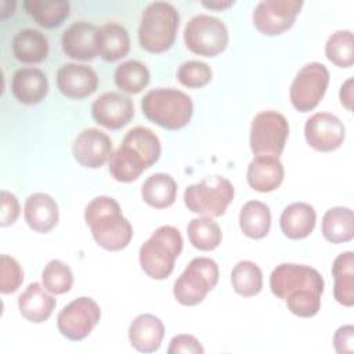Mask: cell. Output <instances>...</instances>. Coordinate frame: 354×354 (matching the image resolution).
Returning <instances> with one entry per match:
<instances>
[{"label":"cell","mask_w":354,"mask_h":354,"mask_svg":"<svg viewBox=\"0 0 354 354\" xmlns=\"http://www.w3.org/2000/svg\"><path fill=\"white\" fill-rule=\"evenodd\" d=\"M160 156V141L148 127L130 129L120 147L109 158V173L120 183H131L140 174L158 162Z\"/></svg>","instance_id":"cell-1"},{"label":"cell","mask_w":354,"mask_h":354,"mask_svg":"<svg viewBox=\"0 0 354 354\" xmlns=\"http://www.w3.org/2000/svg\"><path fill=\"white\" fill-rule=\"evenodd\" d=\"M84 220L95 242L106 250L126 248L133 236L130 221L122 214L120 205L111 196H95L84 209Z\"/></svg>","instance_id":"cell-2"},{"label":"cell","mask_w":354,"mask_h":354,"mask_svg":"<svg viewBox=\"0 0 354 354\" xmlns=\"http://www.w3.org/2000/svg\"><path fill=\"white\" fill-rule=\"evenodd\" d=\"M183 250L181 232L173 225H160L140 248V264L152 279L167 278Z\"/></svg>","instance_id":"cell-3"},{"label":"cell","mask_w":354,"mask_h":354,"mask_svg":"<svg viewBox=\"0 0 354 354\" xmlns=\"http://www.w3.org/2000/svg\"><path fill=\"white\" fill-rule=\"evenodd\" d=\"M180 24L177 8L167 1L149 3L138 26V41L149 53H163L171 47Z\"/></svg>","instance_id":"cell-4"},{"label":"cell","mask_w":354,"mask_h":354,"mask_svg":"<svg viewBox=\"0 0 354 354\" xmlns=\"http://www.w3.org/2000/svg\"><path fill=\"white\" fill-rule=\"evenodd\" d=\"M142 113L151 122L167 130L187 126L194 112V104L188 94L177 88H155L141 100Z\"/></svg>","instance_id":"cell-5"},{"label":"cell","mask_w":354,"mask_h":354,"mask_svg":"<svg viewBox=\"0 0 354 354\" xmlns=\"http://www.w3.org/2000/svg\"><path fill=\"white\" fill-rule=\"evenodd\" d=\"M232 199L234 185L221 176L206 177L184 191V203L188 210L209 217L223 216Z\"/></svg>","instance_id":"cell-6"},{"label":"cell","mask_w":354,"mask_h":354,"mask_svg":"<svg viewBox=\"0 0 354 354\" xmlns=\"http://www.w3.org/2000/svg\"><path fill=\"white\" fill-rule=\"evenodd\" d=\"M218 282V266L213 259L195 257L176 279L173 293L184 306L199 304Z\"/></svg>","instance_id":"cell-7"},{"label":"cell","mask_w":354,"mask_h":354,"mask_svg":"<svg viewBox=\"0 0 354 354\" xmlns=\"http://www.w3.org/2000/svg\"><path fill=\"white\" fill-rule=\"evenodd\" d=\"M184 41L189 51L203 57H214L225 50L228 44V29L225 24L207 14L192 17L184 29Z\"/></svg>","instance_id":"cell-8"},{"label":"cell","mask_w":354,"mask_h":354,"mask_svg":"<svg viewBox=\"0 0 354 354\" xmlns=\"http://www.w3.org/2000/svg\"><path fill=\"white\" fill-rule=\"evenodd\" d=\"M289 134L286 118L277 111L259 112L250 126V149L256 155L279 156Z\"/></svg>","instance_id":"cell-9"},{"label":"cell","mask_w":354,"mask_h":354,"mask_svg":"<svg viewBox=\"0 0 354 354\" xmlns=\"http://www.w3.org/2000/svg\"><path fill=\"white\" fill-rule=\"evenodd\" d=\"M329 83V71L321 62L306 64L295 76L289 97L292 105L300 112L314 109L322 100Z\"/></svg>","instance_id":"cell-10"},{"label":"cell","mask_w":354,"mask_h":354,"mask_svg":"<svg viewBox=\"0 0 354 354\" xmlns=\"http://www.w3.org/2000/svg\"><path fill=\"white\" fill-rule=\"evenodd\" d=\"M101 317L100 306L91 297H77L68 303L57 317V326L62 336L79 342L90 335Z\"/></svg>","instance_id":"cell-11"},{"label":"cell","mask_w":354,"mask_h":354,"mask_svg":"<svg viewBox=\"0 0 354 354\" xmlns=\"http://www.w3.org/2000/svg\"><path fill=\"white\" fill-rule=\"evenodd\" d=\"M270 288L278 299L286 300V297L303 289L324 292V279L321 274L310 266L282 263L272 270Z\"/></svg>","instance_id":"cell-12"},{"label":"cell","mask_w":354,"mask_h":354,"mask_svg":"<svg viewBox=\"0 0 354 354\" xmlns=\"http://www.w3.org/2000/svg\"><path fill=\"white\" fill-rule=\"evenodd\" d=\"M301 6V0H261L254 7L253 24L263 35H279L293 25Z\"/></svg>","instance_id":"cell-13"},{"label":"cell","mask_w":354,"mask_h":354,"mask_svg":"<svg viewBox=\"0 0 354 354\" xmlns=\"http://www.w3.org/2000/svg\"><path fill=\"white\" fill-rule=\"evenodd\" d=\"M346 136L342 120L329 112H317L306 120L304 137L307 144L321 152L337 149Z\"/></svg>","instance_id":"cell-14"},{"label":"cell","mask_w":354,"mask_h":354,"mask_svg":"<svg viewBox=\"0 0 354 354\" xmlns=\"http://www.w3.org/2000/svg\"><path fill=\"white\" fill-rule=\"evenodd\" d=\"M91 115L98 124L111 130H118L133 119L134 104L130 97L122 93L108 91L94 100Z\"/></svg>","instance_id":"cell-15"},{"label":"cell","mask_w":354,"mask_h":354,"mask_svg":"<svg viewBox=\"0 0 354 354\" xmlns=\"http://www.w3.org/2000/svg\"><path fill=\"white\" fill-rule=\"evenodd\" d=\"M72 153L84 167H101L112 155L111 138L98 129L88 127L77 134L72 145Z\"/></svg>","instance_id":"cell-16"},{"label":"cell","mask_w":354,"mask_h":354,"mask_svg":"<svg viewBox=\"0 0 354 354\" xmlns=\"http://www.w3.org/2000/svg\"><path fill=\"white\" fill-rule=\"evenodd\" d=\"M97 86L98 76L88 65L68 62L57 71V87L68 98L88 97L97 90Z\"/></svg>","instance_id":"cell-17"},{"label":"cell","mask_w":354,"mask_h":354,"mask_svg":"<svg viewBox=\"0 0 354 354\" xmlns=\"http://www.w3.org/2000/svg\"><path fill=\"white\" fill-rule=\"evenodd\" d=\"M98 28L86 21L71 24L62 33L61 44L64 53L80 61H88L98 55L97 46Z\"/></svg>","instance_id":"cell-18"},{"label":"cell","mask_w":354,"mask_h":354,"mask_svg":"<svg viewBox=\"0 0 354 354\" xmlns=\"http://www.w3.org/2000/svg\"><path fill=\"white\" fill-rule=\"evenodd\" d=\"M283 174V165L277 156L257 155L248 166L246 178L253 189L259 192H270L281 185Z\"/></svg>","instance_id":"cell-19"},{"label":"cell","mask_w":354,"mask_h":354,"mask_svg":"<svg viewBox=\"0 0 354 354\" xmlns=\"http://www.w3.org/2000/svg\"><path fill=\"white\" fill-rule=\"evenodd\" d=\"M11 91L22 104H39L48 91L47 76L37 68H19L12 75Z\"/></svg>","instance_id":"cell-20"},{"label":"cell","mask_w":354,"mask_h":354,"mask_svg":"<svg viewBox=\"0 0 354 354\" xmlns=\"http://www.w3.org/2000/svg\"><path fill=\"white\" fill-rule=\"evenodd\" d=\"M163 336V322L153 314H140L129 328L130 344L140 353L156 351L162 344Z\"/></svg>","instance_id":"cell-21"},{"label":"cell","mask_w":354,"mask_h":354,"mask_svg":"<svg viewBox=\"0 0 354 354\" xmlns=\"http://www.w3.org/2000/svg\"><path fill=\"white\" fill-rule=\"evenodd\" d=\"M24 217L33 231L48 232L58 223V205L48 194L35 192L25 201Z\"/></svg>","instance_id":"cell-22"},{"label":"cell","mask_w":354,"mask_h":354,"mask_svg":"<svg viewBox=\"0 0 354 354\" xmlns=\"http://www.w3.org/2000/svg\"><path fill=\"white\" fill-rule=\"evenodd\" d=\"M55 299L46 292L39 282H32L18 297V308L24 318L30 322L41 324L50 318L55 308Z\"/></svg>","instance_id":"cell-23"},{"label":"cell","mask_w":354,"mask_h":354,"mask_svg":"<svg viewBox=\"0 0 354 354\" xmlns=\"http://www.w3.org/2000/svg\"><path fill=\"white\" fill-rule=\"evenodd\" d=\"M315 220L317 213L310 203L295 202L283 209L279 217V225L285 236L290 239H303L313 232Z\"/></svg>","instance_id":"cell-24"},{"label":"cell","mask_w":354,"mask_h":354,"mask_svg":"<svg viewBox=\"0 0 354 354\" xmlns=\"http://www.w3.org/2000/svg\"><path fill=\"white\" fill-rule=\"evenodd\" d=\"M98 55L109 62L123 58L130 50V36L124 26L116 22H108L97 32Z\"/></svg>","instance_id":"cell-25"},{"label":"cell","mask_w":354,"mask_h":354,"mask_svg":"<svg viewBox=\"0 0 354 354\" xmlns=\"http://www.w3.org/2000/svg\"><path fill=\"white\" fill-rule=\"evenodd\" d=\"M11 48L18 61L25 64H37L47 57L48 41L40 30L26 28L15 33Z\"/></svg>","instance_id":"cell-26"},{"label":"cell","mask_w":354,"mask_h":354,"mask_svg":"<svg viewBox=\"0 0 354 354\" xmlns=\"http://www.w3.org/2000/svg\"><path fill=\"white\" fill-rule=\"evenodd\" d=\"M335 279L333 296L337 303L351 307L354 304V253L351 250L340 253L332 266Z\"/></svg>","instance_id":"cell-27"},{"label":"cell","mask_w":354,"mask_h":354,"mask_svg":"<svg viewBox=\"0 0 354 354\" xmlns=\"http://www.w3.org/2000/svg\"><path fill=\"white\" fill-rule=\"evenodd\" d=\"M141 196L155 209L169 207L176 201L177 183L170 174L155 173L142 183Z\"/></svg>","instance_id":"cell-28"},{"label":"cell","mask_w":354,"mask_h":354,"mask_svg":"<svg viewBox=\"0 0 354 354\" xmlns=\"http://www.w3.org/2000/svg\"><path fill=\"white\" fill-rule=\"evenodd\" d=\"M322 235L332 243L348 242L354 235V218L350 207L336 206L325 212L322 217Z\"/></svg>","instance_id":"cell-29"},{"label":"cell","mask_w":354,"mask_h":354,"mask_svg":"<svg viewBox=\"0 0 354 354\" xmlns=\"http://www.w3.org/2000/svg\"><path fill=\"white\" fill-rule=\"evenodd\" d=\"M239 227L249 238H264L271 227L270 207L260 201L246 202L239 212Z\"/></svg>","instance_id":"cell-30"},{"label":"cell","mask_w":354,"mask_h":354,"mask_svg":"<svg viewBox=\"0 0 354 354\" xmlns=\"http://www.w3.org/2000/svg\"><path fill=\"white\" fill-rule=\"evenodd\" d=\"M24 7L30 17L43 28L59 26L69 15V3L65 0L43 1V0H26Z\"/></svg>","instance_id":"cell-31"},{"label":"cell","mask_w":354,"mask_h":354,"mask_svg":"<svg viewBox=\"0 0 354 354\" xmlns=\"http://www.w3.org/2000/svg\"><path fill=\"white\" fill-rule=\"evenodd\" d=\"M231 283L238 295L245 297L256 296L263 288V272L256 263L241 260L231 271Z\"/></svg>","instance_id":"cell-32"},{"label":"cell","mask_w":354,"mask_h":354,"mask_svg":"<svg viewBox=\"0 0 354 354\" xmlns=\"http://www.w3.org/2000/svg\"><path fill=\"white\" fill-rule=\"evenodd\" d=\"M187 234L189 242L199 250L216 249L223 238L218 223L209 216L192 218L187 225Z\"/></svg>","instance_id":"cell-33"},{"label":"cell","mask_w":354,"mask_h":354,"mask_svg":"<svg viewBox=\"0 0 354 354\" xmlns=\"http://www.w3.org/2000/svg\"><path fill=\"white\" fill-rule=\"evenodd\" d=\"M113 77L122 91L137 94L149 83V71L142 62L129 59L116 66Z\"/></svg>","instance_id":"cell-34"},{"label":"cell","mask_w":354,"mask_h":354,"mask_svg":"<svg viewBox=\"0 0 354 354\" xmlns=\"http://www.w3.org/2000/svg\"><path fill=\"white\" fill-rule=\"evenodd\" d=\"M326 58L337 66L348 68L354 62V43L351 30H336L325 44Z\"/></svg>","instance_id":"cell-35"},{"label":"cell","mask_w":354,"mask_h":354,"mask_svg":"<svg viewBox=\"0 0 354 354\" xmlns=\"http://www.w3.org/2000/svg\"><path fill=\"white\" fill-rule=\"evenodd\" d=\"M41 282L47 292L62 295L73 285V274L64 261L54 259L47 263L41 272Z\"/></svg>","instance_id":"cell-36"},{"label":"cell","mask_w":354,"mask_h":354,"mask_svg":"<svg viewBox=\"0 0 354 354\" xmlns=\"http://www.w3.org/2000/svg\"><path fill=\"white\" fill-rule=\"evenodd\" d=\"M177 79L185 87L199 88L212 80V68L203 61L189 59L178 66Z\"/></svg>","instance_id":"cell-37"},{"label":"cell","mask_w":354,"mask_h":354,"mask_svg":"<svg viewBox=\"0 0 354 354\" xmlns=\"http://www.w3.org/2000/svg\"><path fill=\"white\" fill-rule=\"evenodd\" d=\"M24 281L21 264L8 254L0 256V290L4 295L15 292Z\"/></svg>","instance_id":"cell-38"},{"label":"cell","mask_w":354,"mask_h":354,"mask_svg":"<svg viewBox=\"0 0 354 354\" xmlns=\"http://www.w3.org/2000/svg\"><path fill=\"white\" fill-rule=\"evenodd\" d=\"M167 353L169 354H203L205 348L202 347V344L195 336L181 333L174 336L170 340Z\"/></svg>","instance_id":"cell-39"},{"label":"cell","mask_w":354,"mask_h":354,"mask_svg":"<svg viewBox=\"0 0 354 354\" xmlns=\"http://www.w3.org/2000/svg\"><path fill=\"white\" fill-rule=\"evenodd\" d=\"M19 216V202L17 196L6 189L1 191V212H0V224L7 227L12 224Z\"/></svg>","instance_id":"cell-40"},{"label":"cell","mask_w":354,"mask_h":354,"mask_svg":"<svg viewBox=\"0 0 354 354\" xmlns=\"http://www.w3.org/2000/svg\"><path fill=\"white\" fill-rule=\"evenodd\" d=\"M333 346L339 354H353L354 353V326L343 325L333 336Z\"/></svg>","instance_id":"cell-41"},{"label":"cell","mask_w":354,"mask_h":354,"mask_svg":"<svg viewBox=\"0 0 354 354\" xmlns=\"http://www.w3.org/2000/svg\"><path fill=\"white\" fill-rule=\"evenodd\" d=\"M340 102L351 111V102H353V77H348L340 87Z\"/></svg>","instance_id":"cell-42"},{"label":"cell","mask_w":354,"mask_h":354,"mask_svg":"<svg viewBox=\"0 0 354 354\" xmlns=\"http://www.w3.org/2000/svg\"><path fill=\"white\" fill-rule=\"evenodd\" d=\"M202 4L206 7H210V8H225V7L231 6L232 1H203Z\"/></svg>","instance_id":"cell-43"}]
</instances>
